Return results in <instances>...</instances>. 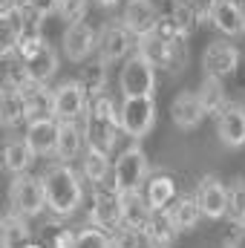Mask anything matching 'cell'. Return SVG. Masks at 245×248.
I'll list each match as a JSON object with an SVG mask.
<instances>
[{
	"instance_id": "1",
	"label": "cell",
	"mask_w": 245,
	"mask_h": 248,
	"mask_svg": "<svg viewBox=\"0 0 245 248\" xmlns=\"http://www.w3.org/2000/svg\"><path fill=\"white\" fill-rule=\"evenodd\" d=\"M44 193H46V208L55 217H72L81 202H84V185L81 176L72 170V162H52L41 173Z\"/></svg>"
},
{
	"instance_id": "2",
	"label": "cell",
	"mask_w": 245,
	"mask_h": 248,
	"mask_svg": "<svg viewBox=\"0 0 245 248\" xmlns=\"http://www.w3.org/2000/svg\"><path fill=\"white\" fill-rule=\"evenodd\" d=\"M87 144L90 147H98L104 153H113L116 147V139L122 133V119H119V110H116V101L110 98V93H95L92 101H90V110H87Z\"/></svg>"
},
{
	"instance_id": "3",
	"label": "cell",
	"mask_w": 245,
	"mask_h": 248,
	"mask_svg": "<svg viewBox=\"0 0 245 248\" xmlns=\"http://www.w3.org/2000/svg\"><path fill=\"white\" fill-rule=\"evenodd\" d=\"M150 176V162H147V153L138 141L127 144L122 153L116 156V165H113V185L119 193H138L144 182Z\"/></svg>"
},
{
	"instance_id": "4",
	"label": "cell",
	"mask_w": 245,
	"mask_h": 248,
	"mask_svg": "<svg viewBox=\"0 0 245 248\" xmlns=\"http://www.w3.org/2000/svg\"><path fill=\"white\" fill-rule=\"evenodd\" d=\"M119 119H122V133L130 136L133 141H141L144 136H150V130L156 127V101H153V95L124 98L122 107H119Z\"/></svg>"
},
{
	"instance_id": "5",
	"label": "cell",
	"mask_w": 245,
	"mask_h": 248,
	"mask_svg": "<svg viewBox=\"0 0 245 248\" xmlns=\"http://www.w3.org/2000/svg\"><path fill=\"white\" fill-rule=\"evenodd\" d=\"M119 90H122L124 98L153 95L156 93V69L144 61L138 52L130 55L122 63V72H119Z\"/></svg>"
},
{
	"instance_id": "6",
	"label": "cell",
	"mask_w": 245,
	"mask_h": 248,
	"mask_svg": "<svg viewBox=\"0 0 245 248\" xmlns=\"http://www.w3.org/2000/svg\"><path fill=\"white\" fill-rule=\"evenodd\" d=\"M52 95H55V119L58 122H78L90 110V90L78 78L61 81L52 90Z\"/></svg>"
},
{
	"instance_id": "7",
	"label": "cell",
	"mask_w": 245,
	"mask_h": 248,
	"mask_svg": "<svg viewBox=\"0 0 245 248\" xmlns=\"http://www.w3.org/2000/svg\"><path fill=\"white\" fill-rule=\"evenodd\" d=\"M46 208V193H44V182L41 176H29L20 173L12 182V211H17L20 217H41Z\"/></svg>"
},
{
	"instance_id": "8",
	"label": "cell",
	"mask_w": 245,
	"mask_h": 248,
	"mask_svg": "<svg viewBox=\"0 0 245 248\" xmlns=\"http://www.w3.org/2000/svg\"><path fill=\"white\" fill-rule=\"evenodd\" d=\"M133 32L124 26V20H107L98 32V52L107 63L127 61L133 52Z\"/></svg>"
},
{
	"instance_id": "9",
	"label": "cell",
	"mask_w": 245,
	"mask_h": 248,
	"mask_svg": "<svg viewBox=\"0 0 245 248\" xmlns=\"http://www.w3.org/2000/svg\"><path fill=\"white\" fill-rule=\"evenodd\" d=\"M193 196H196L199 211H202L205 219H222V217H228L231 193H228V185H222L216 176H202L196 190H193Z\"/></svg>"
},
{
	"instance_id": "10",
	"label": "cell",
	"mask_w": 245,
	"mask_h": 248,
	"mask_svg": "<svg viewBox=\"0 0 245 248\" xmlns=\"http://www.w3.org/2000/svg\"><path fill=\"white\" fill-rule=\"evenodd\" d=\"M61 49H63V58H66V61L84 63L95 49H98V32H95L87 20L72 23V26H66V32H63Z\"/></svg>"
},
{
	"instance_id": "11",
	"label": "cell",
	"mask_w": 245,
	"mask_h": 248,
	"mask_svg": "<svg viewBox=\"0 0 245 248\" xmlns=\"http://www.w3.org/2000/svg\"><path fill=\"white\" fill-rule=\"evenodd\" d=\"M202 69L214 78H231L240 69V49L231 41H211L202 52Z\"/></svg>"
},
{
	"instance_id": "12",
	"label": "cell",
	"mask_w": 245,
	"mask_h": 248,
	"mask_svg": "<svg viewBox=\"0 0 245 248\" xmlns=\"http://www.w3.org/2000/svg\"><path fill=\"white\" fill-rule=\"evenodd\" d=\"M208 20L225 35V38H243L245 35V12L237 0H208Z\"/></svg>"
},
{
	"instance_id": "13",
	"label": "cell",
	"mask_w": 245,
	"mask_h": 248,
	"mask_svg": "<svg viewBox=\"0 0 245 248\" xmlns=\"http://www.w3.org/2000/svg\"><path fill=\"white\" fill-rule=\"evenodd\" d=\"M90 217L95 219V225L113 231V228H122V193L116 190V185L98 187L92 193V211Z\"/></svg>"
},
{
	"instance_id": "14",
	"label": "cell",
	"mask_w": 245,
	"mask_h": 248,
	"mask_svg": "<svg viewBox=\"0 0 245 248\" xmlns=\"http://www.w3.org/2000/svg\"><path fill=\"white\" fill-rule=\"evenodd\" d=\"M159 17H162V12H159V6H156L153 0H130V3L124 6V15H122L124 26H127L136 38H144V35L156 32Z\"/></svg>"
},
{
	"instance_id": "15",
	"label": "cell",
	"mask_w": 245,
	"mask_h": 248,
	"mask_svg": "<svg viewBox=\"0 0 245 248\" xmlns=\"http://www.w3.org/2000/svg\"><path fill=\"white\" fill-rule=\"evenodd\" d=\"M216 136L228 150L245 147V107L243 104H228L216 116Z\"/></svg>"
},
{
	"instance_id": "16",
	"label": "cell",
	"mask_w": 245,
	"mask_h": 248,
	"mask_svg": "<svg viewBox=\"0 0 245 248\" xmlns=\"http://www.w3.org/2000/svg\"><path fill=\"white\" fill-rule=\"evenodd\" d=\"M205 116L208 113H205V107L199 101V93L182 90V93L173 95V101H170V119H173V124L179 130H196Z\"/></svg>"
},
{
	"instance_id": "17",
	"label": "cell",
	"mask_w": 245,
	"mask_h": 248,
	"mask_svg": "<svg viewBox=\"0 0 245 248\" xmlns=\"http://www.w3.org/2000/svg\"><path fill=\"white\" fill-rule=\"evenodd\" d=\"M136 52L150 63L153 69H173L176 61H179V46H173V44L162 41L156 32H150V35L138 38V49H136Z\"/></svg>"
},
{
	"instance_id": "18",
	"label": "cell",
	"mask_w": 245,
	"mask_h": 248,
	"mask_svg": "<svg viewBox=\"0 0 245 248\" xmlns=\"http://www.w3.org/2000/svg\"><path fill=\"white\" fill-rule=\"evenodd\" d=\"M20 93H23V101H26V122L55 119V95H52L49 84L29 81L26 87H20Z\"/></svg>"
},
{
	"instance_id": "19",
	"label": "cell",
	"mask_w": 245,
	"mask_h": 248,
	"mask_svg": "<svg viewBox=\"0 0 245 248\" xmlns=\"http://www.w3.org/2000/svg\"><path fill=\"white\" fill-rule=\"evenodd\" d=\"M176 193H179L176 190V179L170 173H165V170L150 173L147 182H144V199H147V205L153 211H168L170 202L176 199Z\"/></svg>"
},
{
	"instance_id": "20",
	"label": "cell",
	"mask_w": 245,
	"mask_h": 248,
	"mask_svg": "<svg viewBox=\"0 0 245 248\" xmlns=\"http://www.w3.org/2000/svg\"><path fill=\"white\" fill-rule=\"evenodd\" d=\"M150 217H153V208L147 205L144 193H122V228L144 234Z\"/></svg>"
},
{
	"instance_id": "21",
	"label": "cell",
	"mask_w": 245,
	"mask_h": 248,
	"mask_svg": "<svg viewBox=\"0 0 245 248\" xmlns=\"http://www.w3.org/2000/svg\"><path fill=\"white\" fill-rule=\"evenodd\" d=\"M26 141L35 150V156H49L55 153V139H58V122L55 119H38V122H26Z\"/></svg>"
},
{
	"instance_id": "22",
	"label": "cell",
	"mask_w": 245,
	"mask_h": 248,
	"mask_svg": "<svg viewBox=\"0 0 245 248\" xmlns=\"http://www.w3.org/2000/svg\"><path fill=\"white\" fill-rule=\"evenodd\" d=\"M0 122H3L6 130L26 122V101H23L20 87L6 84V81H3V93H0Z\"/></svg>"
},
{
	"instance_id": "23",
	"label": "cell",
	"mask_w": 245,
	"mask_h": 248,
	"mask_svg": "<svg viewBox=\"0 0 245 248\" xmlns=\"http://www.w3.org/2000/svg\"><path fill=\"white\" fill-rule=\"evenodd\" d=\"M84 130L75 122H58V139H55V156L58 162H72L81 156L84 147Z\"/></svg>"
},
{
	"instance_id": "24",
	"label": "cell",
	"mask_w": 245,
	"mask_h": 248,
	"mask_svg": "<svg viewBox=\"0 0 245 248\" xmlns=\"http://www.w3.org/2000/svg\"><path fill=\"white\" fill-rule=\"evenodd\" d=\"M26 66V75H29V81H35V84H49V78H55V72H58V52L46 44L38 55H32L29 61H23Z\"/></svg>"
},
{
	"instance_id": "25",
	"label": "cell",
	"mask_w": 245,
	"mask_h": 248,
	"mask_svg": "<svg viewBox=\"0 0 245 248\" xmlns=\"http://www.w3.org/2000/svg\"><path fill=\"white\" fill-rule=\"evenodd\" d=\"M196 93H199V101H202V107H205V113H208V116H219V113H222V110L231 104V101H228V95H225L222 78L205 75Z\"/></svg>"
},
{
	"instance_id": "26",
	"label": "cell",
	"mask_w": 245,
	"mask_h": 248,
	"mask_svg": "<svg viewBox=\"0 0 245 248\" xmlns=\"http://www.w3.org/2000/svg\"><path fill=\"white\" fill-rule=\"evenodd\" d=\"M3 162H6V170L20 176L29 170V165L35 162V150L29 147L26 139H9L6 141V150H3Z\"/></svg>"
},
{
	"instance_id": "27",
	"label": "cell",
	"mask_w": 245,
	"mask_h": 248,
	"mask_svg": "<svg viewBox=\"0 0 245 248\" xmlns=\"http://www.w3.org/2000/svg\"><path fill=\"white\" fill-rule=\"evenodd\" d=\"M168 214H170V219H173L176 231H193V228H196V222L202 219V211H199L196 196H176V199L170 202Z\"/></svg>"
},
{
	"instance_id": "28",
	"label": "cell",
	"mask_w": 245,
	"mask_h": 248,
	"mask_svg": "<svg viewBox=\"0 0 245 248\" xmlns=\"http://www.w3.org/2000/svg\"><path fill=\"white\" fill-rule=\"evenodd\" d=\"M81 170H84V176H87L92 185H101V182L113 173L110 153H104V150H98V147H87L84 156H81Z\"/></svg>"
},
{
	"instance_id": "29",
	"label": "cell",
	"mask_w": 245,
	"mask_h": 248,
	"mask_svg": "<svg viewBox=\"0 0 245 248\" xmlns=\"http://www.w3.org/2000/svg\"><path fill=\"white\" fill-rule=\"evenodd\" d=\"M176 234H179V231H176L170 214H168V211H153V217H150V222H147V228H144V240H150L153 246H159V248H168L173 243Z\"/></svg>"
},
{
	"instance_id": "30",
	"label": "cell",
	"mask_w": 245,
	"mask_h": 248,
	"mask_svg": "<svg viewBox=\"0 0 245 248\" xmlns=\"http://www.w3.org/2000/svg\"><path fill=\"white\" fill-rule=\"evenodd\" d=\"M26 240H29L26 217H20L17 211H9L3 217V248H23Z\"/></svg>"
},
{
	"instance_id": "31",
	"label": "cell",
	"mask_w": 245,
	"mask_h": 248,
	"mask_svg": "<svg viewBox=\"0 0 245 248\" xmlns=\"http://www.w3.org/2000/svg\"><path fill=\"white\" fill-rule=\"evenodd\" d=\"M75 248H122V246H119V237L110 234L107 228H101V225H87V228L78 231Z\"/></svg>"
},
{
	"instance_id": "32",
	"label": "cell",
	"mask_w": 245,
	"mask_h": 248,
	"mask_svg": "<svg viewBox=\"0 0 245 248\" xmlns=\"http://www.w3.org/2000/svg\"><path fill=\"white\" fill-rule=\"evenodd\" d=\"M231 202H228V219L234 228L245 231V179H237L234 185L228 187Z\"/></svg>"
},
{
	"instance_id": "33",
	"label": "cell",
	"mask_w": 245,
	"mask_h": 248,
	"mask_svg": "<svg viewBox=\"0 0 245 248\" xmlns=\"http://www.w3.org/2000/svg\"><path fill=\"white\" fill-rule=\"evenodd\" d=\"M156 35H159L162 41L173 44V46H179L184 38H187V32L182 29V23H179L173 15H162V17H159V23H156Z\"/></svg>"
},
{
	"instance_id": "34",
	"label": "cell",
	"mask_w": 245,
	"mask_h": 248,
	"mask_svg": "<svg viewBox=\"0 0 245 248\" xmlns=\"http://www.w3.org/2000/svg\"><path fill=\"white\" fill-rule=\"evenodd\" d=\"M87 9H90V0H58V17L66 26L81 23L87 17Z\"/></svg>"
},
{
	"instance_id": "35",
	"label": "cell",
	"mask_w": 245,
	"mask_h": 248,
	"mask_svg": "<svg viewBox=\"0 0 245 248\" xmlns=\"http://www.w3.org/2000/svg\"><path fill=\"white\" fill-rule=\"evenodd\" d=\"M107 66L110 63L104 61V58H95L92 66H87V72H84V84H87V90L95 95V93H104V84H107Z\"/></svg>"
},
{
	"instance_id": "36",
	"label": "cell",
	"mask_w": 245,
	"mask_h": 248,
	"mask_svg": "<svg viewBox=\"0 0 245 248\" xmlns=\"http://www.w3.org/2000/svg\"><path fill=\"white\" fill-rule=\"evenodd\" d=\"M23 6L32 9L35 15H41L44 20H46L49 15H58V0H23Z\"/></svg>"
},
{
	"instance_id": "37",
	"label": "cell",
	"mask_w": 245,
	"mask_h": 248,
	"mask_svg": "<svg viewBox=\"0 0 245 248\" xmlns=\"http://www.w3.org/2000/svg\"><path fill=\"white\" fill-rule=\"evenodd\" d=\"M75 237H78L75 231H69V228H61V231L52 237V243H49V246H52V248H75Z\"/></svg>"
},
{
	"instance_id": "38",
	"label": "cell",
	"mask_w": 245,
	"mask_h": 248,
	"mask_svg": "<svg viewBox=\"0 0 245 248\" xmlns=\"http://www.w3.org/2000/svg\"><path fill=\"white\" fill-rule=\"evenodd\" d=\"M20 6H23L20 0H0V15H3V20H9Z\"/></svg>"
},
{
	"instance_id": "39",
	"label": "cell",
	"mask_w": 245,
	"mask_h": 248,
	"mask_svg": "<svg viewBox=\"0 0 245 248\" xmlns=\"http://www.w3.org/2000/svg\"><path fill=\"white\" fill-rule=\"evenodd\" d=\"M98 3H101V6H116L119 0H98Z\"/></svg>"
}]
</instances>
